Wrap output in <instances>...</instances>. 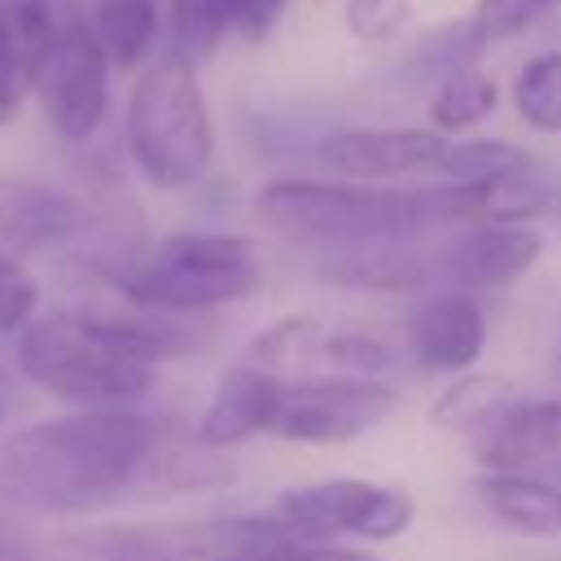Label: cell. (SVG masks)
<instances>
[{
	"label": "cell",
	"mask_w": 561,
	"mask_h": 561,
	"mask_svg": "<svg viewBox=\"0 0 561 561\" xmlns=\"http://www.w3.org/2000/svg\"><path fill=\"white\" fill-rule=\"evenodd\" d=\"M158 456V416L140 408H75L0 438V504L83 513L149 478Z\"/></svg>",
	"instance_id": "obj_1"
},
{
	"label": "cell",
	"mask_w": 561,
	"mask_h": 561,
	"mask_svg": "<svg viewBox=\"0 0 561 561\" xmlns=\"http://www.w3.org/2000/svg\"><path fill=\"white\" fill-rule=\"evenodd\" d=\"M162 311H57L18 337L22 373L53 399L79 408H131L149 394L162 359L184 355L188 337Z\"/></svg>",
	"instance_id": "obj_2"
},
{
	"label": "cell",
	"mask_w": 561,
	"mask_h": 561,
	"mask_svg": "<svg viewBox=\"0 0 561 561\" xmlns=\"http://www.w3.org/2000/svg\"><path fill=\"white\" fill-rule=\"evenodd\" d=\"M263 224L316 241L324 250L346 245H386V241H416L425 228H469V188H377L351 180H311V175H280L267 180L254 197Z\"/></svg>",
	"instance_id": "obj_3"
},
{
	"label": "cell",
	"mask_w": 561,
	"mask_h": 561,
	"mask_svg": "<svg viewBox=\"0 0 561 561\" xmlns=\"http://www.w3.org/2000/svg\"><path fill=\"white\" fill-rule=\"evenodd\" d=\"M123 131L136 171L153 188L180 193L197 184L215 162V123L197 83V66L171 53L145 66L131 83Z\"/></svg>",
	"instance_id": "obj_4"
},
{
	"label": "cell",
	"mask_w": 561,
	"mask_h": 561,
	"mask_svg": "<svg viewBox=\"0 0 561 561\" xmlns=\"http://www.w3.org/2000/svg\"><path fill=\"white\" fill-rule=\"evenodd\" d=\"M127 307L162 316H197L245 298L259 285L250 237L237 232H175L149 259L105 272Z\"/></svg>",
	"instance_id": "obj_5"
},
{
	"label": "cell",
	"mask_w": 561,
	"mask_h": 561,
	"mask_svg": "<svg viewBox=\"0 0 561 561\" xmlns=\"http://www.w3.org/2000/svg\"><path fill=\"white\" fill-rule=\"evenodd\" d=\"M320 543L280 513H219V517H158L118 522L96 535L101 561H267L289 548Z\"/></svg>",
	"instance_id": "obj_6"
},
{
	"label": "cell",
	"mask_w": 561,
	"mask_h": 561,
	"mask_svg": "<svg viewBox=\"0 0 561 561\" xmlns=\"http://www.w3.org/2000/svg\"><path fill=\"white\" fill-rule=\"evenodd\" d=\"M399 394L377 377H316V381H280L272 438L337 447L377 430L394 412Z\"/></svg>",
	"instance_id": "obj_7"
},
{
	"label": "cell",
	"mask_w": 561,
	"mask_h": 561,
	"mask_svg": "<svg viewBox=\"0 0 561 561\" xmlns=\"http://www.w3.org/2000/svg\"><path fill=\"white\" fill-rule=\"evenodd\" d=\"M285 522L307 530L320 543L333 539H394L412 526V500L386 482L368 478H329V482H307L289 486L276 495V508Z\"/></svg>",
	"instance_id": "obj_8"
},
{
	"label": "cell",
	"mask_w": 561,
	"mask_h": 561,
	"mask_svg": "<svg viewBox=\"0 0 561 561\" xmlns=\"http://www.w3.org/2000/svg\"><path fill=\"white\" fill-rule=\"evenodd\" d=\"M44 114L61 140H88L110 105V57L96 31L79 18L57 26V39L35 75Z\"/></svg>",
	"instance_id": "obj_9"
},
{
	"label": "cell",
	"mask_w": 561,
	"mask_h": 561,
	"mask_svg": "<svg viewBox=\"0 0 561 561\" xmlns=\"http://www.w3.org/2000/svg\"><path fill=\"white\" fill-rule=\"evenodd\" d=\"M320 162L351 184H381L416 171H438L447 136L434 127H337L320 140Z\"/></svg>",
	"instance_id": "obj_10"
},
{
	"label": "cell",
	"mask_w": 561,
	"mask_h": 561,
	"mask_svg": "<svg viewBox=\"0 0 561 561\" xmlns=\"http://www.w3.org/2000/svg\"><path fill=\"white\" fill-rule=\"evenodd\" d=\"M543 259V232L526 224H469L460 228L434 259L438 276L451 280V289L482 294L504 289L522 280Z\"/></svg>",
	"instance_id": "obj_11"
},
{
	"label": "cell",
	"mask_w": 561,
	"mask_h": 561,
	"mask_svg": "<svg viewBox=\"0 0 561 561\" xmlns=\"http://www.w3.org/2000/svg\"><path fill=\"white\" fill-rule=\"evenodd\" d=\"M408 346L425 373L460 377L486 351V311L465 289H434L408 311Z\"/></svg>",
	"instance_id": "obj_12"
},
{
	"label": "cell",
	"mask_w": 561,
	"mask_h": 561,
	"mask_svg": "<svg viewBox=\"0 0 561 561\" xmlns=\"http://www.w3.org/2000/svg\"><path fill=\"white\" fill-rule=\"evenodd\" d=\"M280 381L285 377H276V373H267L259 364H245V359L232 364L219 377V386H215L202 421L193 425V447L224 451V447H237V443H245L254 434H267L272 430Z\"/></svg>",
	"instance_id": "obj_13"
},
{
	"label": "cell",
	"mask_w": 561,
	"mask_h": 561,
	"mask_svg": "<svg viewBox=\"0 0 561 561\" xmlns=\"http://www.w3.org/2000/svg\"><path fill=\"white\" fill-rule=\"evenodd\" d=\"M482 473H530L561 456V399L522 394L478 438H469Z\"/></svg>",
	"instance_id": "obj_14"
},
{
	"label": "cell",
	"mask_w": 561,
	"mask_h": 561,
	"mask_svg": "<svg viewBox=\"0 0 561 561\" xmlns=\"http://www.w3.org/2000/svg\"><path fill=\"white\" fill-rule=\"evenodd\" d=\"M83 228V206L66 188L26 175H0V245L18 259L26 250H48Z\"/></svg>",
	"instance_id": "obj_15"
},
{
	"label": "cell",
	"mask_w": 561,
	"mask_h": 561,
	"mask_svg": "<svg viewBox=\"0 0 561 561\" xmlns=\"http://www.w3.org/2000/svg\"><path fill=\"white\" fill-rule=\"evenodd\" d=\"M316 276L359 294H416L430 276H438V267H430V254H421L412 241H386L324 250L316 259Z\"/></svg>",
	"instance_id": "obj_16"
},
{
	"label": "cell",
	"mask_w": 561,
	"mask_h": 561,
	"mask_svg": "<svg viewBox=\"0 0 561 561\" xmlns=\"http://www.w3.org/2000/svg\"><path fill=\"white\" fill-rule=\"evenodd\" d=\"M473 495L482 508L517 535L557 539L561 535V486L539 473H478Z\"/></svg>",
	"instance_id": "obj_17"
},
{
	"label": "cell",
	"mask_w": 561,
	"mask_h": 561,
	"mask_svg": "<svg viewBox=\"0 0 561 561\" xmlns=\"http://www.w3.org/2000/svg\"><path fill=\"white\" fill-rule=\"evenodd\" d=\"M526 390L508 377H495V373H460L430 408V421L447 434H465V438H478L504 408H513Z\"/></svg>",
	"instance_id": "obj_18"
},
{
	"label": "cell",
	"mask_w": 561,
	"mask_h": 561,
	"mask_svg": "<svg viewBox=\"0 0 561 561\" xmlns=\"http://www.w3.org/2000/svg\"><path fill=\"white\" fill-rule=\"evenodd\" d=\"M552 197L557 193L548 188V180L530 162L522 171H508V175H495L486 184H473L469 188V210H473V224H526V228H535L552 210Z\"/></svg>",
	"instance_id": "obj_19"
},
{
	"label": "cell",
	"mask_w": 561,
	"mask_h": 561,
	"mask_svg": "<svg viewBox=\"0 0 561 561\" xmlns=\"http://www.w3.org/2000/svg\"><path fill=\"white\" fill-rule=\"evenodd\" d=\"M495 105H500V83H495V75H486L473 61V66H460V70L438 79V88L430 96V127L443 131V136L447 131H469L482 118H491Z\"/></svg>",
	"instance_id": "obj_20"
},
{
	"label": "cell",
	"mask_w": 561,
	"mask_h": 561,
	"mask_svg": "<svg viewBox=\"0 0 561 561\" xmlns=\"http://www.w3.org/2000/svg\"><path fill=\"white\" fill-rule=\"evenodd\" d=\"M92 31L105 57L123 70L140 66L158 39V0H96Z\"/></svg>",
	"instance_id": "obj_21"
},
{
	"label": "cell",
	"mask_w": 561,
	"mask_h": 561,
	"mask_svg": "<svg viewBox=\"0 0 561 561\" xmlns=\"http://www.w3.org/2000/svg\"><path fill=\"white\" fill-rule=\"evenodd\" d=\"M513 110L539 136H561V53H535L513 75Z\"/></svg>",
	"instance_id": "obj_22"
},
{
	"label": "cell",
	"mask_w": 561,
	"mask_h": 561,
	"mask_svg": "<svg viewBox=\"0 0 561 561\" xmlns=\"http://www.w3.org/2000/svg\"><path fill=\"white\" fill-rule=\"evenodd\" d=\"M232 31V0H171V57L197 66Z\"/></svg>",
	"instance_id": "obj_23"
},
{
	"label": "cell",
	"mask_w": 561,
	"mask_h": 561,
	"mask_svg": "<svg viewBox=\"0 0 561 561\" xmlns=\"http://www.w3.org/2000/svg\"><path fill=\"white\" fill-rule=\"evenodd\" d=\"M522 167H530V153H522V149L508 145V140H486V136L447 145V153H443V162H438V171H443L451 184H465V188L486 184V180L508 175V171H522Z\"/></svg>",
	"instance_id": "obj_24"
},
{
	"label": "cell",
	"mask_w": 561,
	"mask_h": 561,
	"mask_svg": "<svg viewBox=\"0 0 561 561\" xmlns=\"http://www.w3.org/2000/svg\"><path fill=\"white\" fill-rule=\"evenodd\" d=\"M486 48L482 31L473 26V18H460V22H447V26H434L408 57V70L412 75H451L460 66H473V57Z\"/></svg>",
	"instance_id": "obj_25"
},
{
	"label": "cell",
	"mask_w": 561,
	"mask_h": 561,
	"mask_svg": "<svg viewBox=\"0 0 561 561\" xmlns=\"http://www.w3.org/2000/svg\"><path fill=\"white\" fill-rule=\"evenodd\" d=\"M320 342H324V337H320V324H316L311 316H285V320L267 324V329L250 342L245 364H259V368L276 373V368H289V364L307 359L311 351H320Z\"/></svg>",
	"instance_id": "obj_26"
},
{
	"label": "cell",
	"mask_w": 561,
	"mask_h": 561,
	"mask_svg": "<svg viewBox=\"0 0 561 561\" xmlns=\"http://www.w3.org/2000/svg\"><path fill=\"white\" fill-rule=\"evenodd\" d=\"M557 9H561V0H478L469 18H473V26L482 31L486 44H500V39H513V35L530 31L535 22H543Z\"/></svg>",
	"instance_id": "obj_27"
},
{
	"label": "cell",
	"mask_w": 561,
	"mask_h": 561,
	"mask_svg": "<svg viewBox=\"0 0 561 561\" xmlns=\"http://www.w3.org/2000/svg\"><path fill=\"white\" fill-rule=\"evenodd\" d=\"M39 285L13 254H0V333H22L35 320Z\"/></svg>",
	"instance_id": "obj_28"
},
{
	"label": "cell",
	"mask_w": 561,
	"mask_h": 561,
	"mask_svg": "<svg viewBox=\"0 0 561 561\" xmlns=\"http://www.w3.org/2000/svg\"><path fill=\"white\" fill-rule=\"evenodd\" d=\"M408 13H412V0H346L342 22L355 39L381 44V39H394L403 31Z\"/></svg>",
	"instance_id": "obj_29"
},
{
	"label": "cell",
	"mask_w": 561,
	"mask_h": 561,
	"mask_svg": "<svg viewBox=\"0 0 561 561\" xmlns=\"http://www.w3.org/2000/svg\"><path fill=\"white\" fill-rule=\"evenodd\" d=\"M320 355L333 368H346V377H377L390 364V351L368 333H329L320 342Z\"/></svg>",
	"instance_id": "obj_30"
},
{
	"label": "cell",
	"mask_w": 561,
	"mask_h": 561,
	"mask_svg": "<svg viewBox=\"0 0 561 561\" xmlns=\"http://www.w3.org/2000/svg\"><path fill=\"white\" fill-rule=\"evenodd\" d=\"M26 88H35V79H31L26 61H22V53H18L13 35H9V22H4V13H0V127L18 114Z\"/></svg>",
	"instance_id": "obj_31"
},
{
	"label": "cell",
	"mask_w": 561,
	"mask_h": 561,
	"mask_svg": "<svg viewBox=\"0 0 561 561\" xmlns=\"http://www.w3.org/2000/svg\"><path fill=\"white\" fill-rule=\"evenodd\" d=\"M285 9L289 0H232V31H241L245 39H267Z\"/></svg>",
	"instance_id": "obj_32"
},
{
	"label": "cell",
	"mask_w": 561,
	"mask_h": 561,
	"mask_svg": "<svg viewBox=\"0 0 561 561\" xmlns=\"http://www.w3.org/2000/svg\"><path fill=\"white\" fill-rule=\"evenodd\" d=\"M267 561H381L364 548H337V543H302V548H289L280 557H267Z\"/></svg>",
	"instance_id": "obj_33"
},
{
	"label": "cell",
	"mask_w": 561,
	"mask_h": 561,
	"mask_svg": "<svg viewBox=\"0 0 561 561\" xmlns=\"http://www.w3.org/2000/svg\"><path fill=\"white\" fill-rule=\"evenodd\" d=\"M0 561H35L31 557V539L22 535V526L13 517L0 513Z\"/></svg>",
	"instance_id": "obj_34"
},
{
	"label": "cell",
	"mask_w": 561,
	"mask_h": 561,
	"mask_svg": "<svg viewBox=\"0 0 561 561\" xmlns=\"http://www.w3.org/2000/svg\"><path fill=\"white\" fill-rule=\"evenodd\" d=\"M530 473H539V478H548L552 486H561V456H552V460H543L539 469H530Z\"/></svg>",
	"instance_id": "obj_35"
},
{
	"label": "cell",
	"mask_w": 561,
	"mask_h": 561,
	"mask_svg": "<svg viewBox=\"0 0 561 561\" xmlns=\"http://www.w3.org/2000/svg\"><path fill=\"white\" fill-rule=\"evenodd\" d=\"M0 425H4V390H0Z\"/></svg>",
	"instance_id": "obj_36"
},
{
	"label": "cell",
	"mask_w": 561,
	"mask_h": 561,
	"mask_svg": "<svg viewBox=\"0 0 561 561\" xmlns=\"http://www.w3.org/2000/svg\"><path fill=\"white\" fill-rule=\"evenodd\" d=\"M557 373H561V355H557Z\"/></svg>",
	"instance_id": "obj_37"
}]
</instances>
